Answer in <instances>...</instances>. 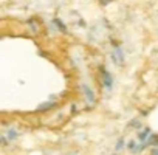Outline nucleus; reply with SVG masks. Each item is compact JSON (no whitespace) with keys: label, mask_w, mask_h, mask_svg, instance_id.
<instances>
[{"label":"nucleus","mask_w":158,"mask_h":155,"mask_svg":"<svg viewBox=\"0 0 158 155\" xmlns=\"http://www.w3.org/2000/svg\"><path fill=\"white\" fill-rule=\"evenodd\" d=\"M53 23L56 25V28H58L59 31H62V33H68L67 26H65V23H64L61 19H54V20H53Z\"/></svg>","instance_id":"0eeeda50"},{"label":"nucleus","mask_w":158,"mask_h":155,"mask_svg":"<svg viewBox=\"0 0 158 155\" xmlns=\"http://www.w3.org/2000/svg\"><path fill=\"white\" fill-rule=\"evenodd\" d=\"M151 154H152V155H158V148H154Z\"/></svg>","instance_id":"f8f14e48"},{"label":"nucleus","mask_w":158,"mask_h":155,"mask_svg":"<svg viewBox=\"0 0 158 155\" xmlns=\"http://www.w3.org/2000/svg\"><path fill=\"white\" fill-rule=\"evenodd\" d=\"M152 135V132H151V129L149 127H146V129L141 132V133H138V140L139 141H147V138Z\"/></svg>","instance_id":"423d86ee"},{"label":"nucleus","mask_w":158,"mask_h":155,"mask_svg":"<svg viewBox=\"0 0 158 155\" xmlns=\"http://www.w3.org/2000/svg\"><path fill=\"white\" fill-rule=\"evenodd\" d=\"M124 146H126L124 140H123V138H119V140L116 141V146H115V149H116V151H121V149H124Z\"/></svg>","instance_id":"6e6552de"},{"label":"nucleus","mask_w":158,"mask_h":155,"mask_svg":"<svg viewBox=\"0 0 158 155\" xmlns=\"http://www.w3.org/2000/svg\"><path fill=\"white\" fill-rule=\"evenodd\" d=\"M130 126H132V127H139L141 124H139V121H132V123H130Z\"/></svg>","instance_id":"9b49d317"},{"label":"nucleus","mask_w":158,"mask_h":155,"mask_svg":"<svg viewBox=\"0 0 158 155\" xmlns=\"http://www.w3.org/2000/svg\"><path fill=\"white\" fill-rule=\"evenodd\" d=\"M56 104L54 101H46V103H42L39 107H37V112H46V110H51V109H54Z\"/></svg>","instance_id":"20e7f679"},{"label":"nucleus","mask_w":158,"mask_h":155,"mask_svg":"<svg viewBox=\"0 0 158 155\" xmlns=\"http://www.w3.org/2000/svg\"><path fill=\"white\" fill-rule=\"evenodd\" d=\"M144 144H146V148H147V146H155V148H158V135L152 133V135L147 138V141H146Z\"/></svg>","instance_id":"39448f33"},{"label":"nucleus","mask_w":158,"mask_h":155,"mask_svg":"<svg viewBox=\"0 0 158 155\" xmlns=\"http://www.w3.org/2000/svg\"><path fill=\"white\" fill-rule=\"evenodd\" d=\"M8 138H9V140L17 138V132H16V130H9V132H8Z\"/></svg>","instance_id":"1a4fd4ad"},{"label":"nucleus","mask_w":158,"mask_h":155,"mask_svg":"<svg viewBox=\"0 0 158 155\" xmlns=\"http://www.w3.org/2000/svg\"><path fill=\"white\" fill-rule=\"evenodd\" d=\"M99 71H101L102 84H104L106 90H112V87H113V76H112V75H110V71H107L104 67H99Z\"/></svg>","instance_id":"f257e3e1"},{"label":"nucleus","mask_w":158,"mask_h":155,"mask_svg":"<svg viewBox=\"0 0 158 155\" xmlns=\"http://www.w3.org/2000/svg\"><path fill=\"white\" fill-rule=\"evenodd\" d=\"M110 58H112V61H113L116 65H121L124 61H126V56H124V51L121 50L119 47H115V50H113V53L110 54Z\"/></svg>","instance_id":"f03ea898"},{"label":"nucleus","mask_w":158,"mask_h":155,"mask_svg":"<svg viewBox=\"0 0 158 155\" xmlns=\"http://www.w3.org/2000/svg\"><path fill=\"white\" fill-rule=\"evenodd\" d=\"M82 92H84V95H85V99H87L88 103H95L96 95H95V92H93V88H91L90 85L82 84Z\"/></svg>","instance_id":"7ed1b4c3"},{"label":"nucleus","mask_w":158,"mask_h":155,"mask_svg":"<svg viewBox=\"0 0 158 155\" xmlns=\"http://www.w3.org/2000/svg\"><path fill=\"white\" fill-rule=\"evenodd\" d=\"M110 2H112V0H99V3H101L102 6H106V5H109Z\"/></svg>","instance_id":"9d476101"}]
</instances>
